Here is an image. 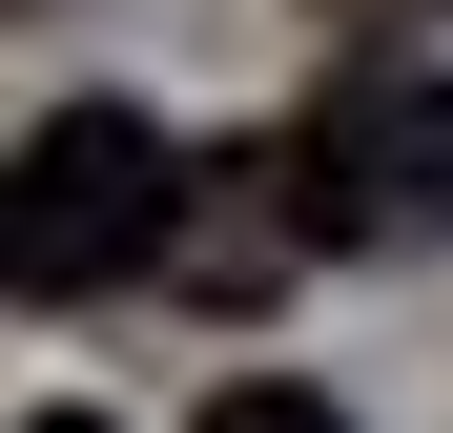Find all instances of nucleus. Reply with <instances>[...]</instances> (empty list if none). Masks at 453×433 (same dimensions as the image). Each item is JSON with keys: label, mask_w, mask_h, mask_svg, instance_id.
<instances>
[{"label": "nucleus", "mask_w": 453, "mask_h": 433, "mask_svg": "<svg viewBox=\"0 0 453 433\" xmlns=\"http://www.w3.org/2000/svg\"><path fill=\"white\" fill-rule=\"evenodd\" d=\"M206 433H350L330 392H288V372H248V392H206Z\"/></svg>", "instance_id": "obj_4"}, {"label": "nucleus", "mask_w": 453, "mask_h": 433, "mask_svg": "<svg viewBox=\"0 0 453 433\" xmlns=\"http://www.w3.org/2000/svg\"><path fill=\"white\" fill-rule=\"evenodd\" d=\"M186 228V144L144 124V104H62L21 144V206H0V289L21 310H83V289H144Z\"/></svg>", "instance_id": "obj_1"}, {"label": "nucleus", "mask_w": 453, "mask_h": 433, "mask_svg": "<svg viewBox=\"0 0 453 433\" xmlns=\"http://www.w3.org/2000/svg\"><path fill=\"white\" fill-rule=\"evenodd\" d=\"M310 21H453V0H310Z\"/></svg>", "instance_id": "obj_5"}, {"label": "nucleus", "mask_w": 453, "mask_h": 433, "mask_svg": "<svg viewBox=\"0 0 453 433\" xmlns=\"http://www.w3.org/2000/svg\"><path fill=\"white\" fill-rule=\"evenodd\" d=\"M288 248H330V228H310V186H288V144H226V166H186L165 289H206V310H248V289H268Z\"/></svg>", "instance_id": "obj_3"}, {"label": "nucleus", "mask_w": 453, "mask_h": 433, "mask_svg": "<svg viewBox=\"0 0 453 433\" xmlns=\"http://www.w3.org/2000/svg\"><path fill=\"white\" fill-rule=\"evenodd\" d=\"M21 433H104V413H21Z\"/></svg>", "instance_id": "obj_6"}, {"label": "nucleus", "mask_w": 453, "mask_h": 433, "mask_svg": "<svg viewBox=\"0 0 453 433\" xmlns=\"http://www.w3.org/2000/svg\"><path fill=\"white\" fill-rule=\"evenodd\" d=\"M288 186H310L330 248H453V62L371 42L350 83L288 124Z\"/></svg>", "instance_id": "obj_2"}]
</instances>
